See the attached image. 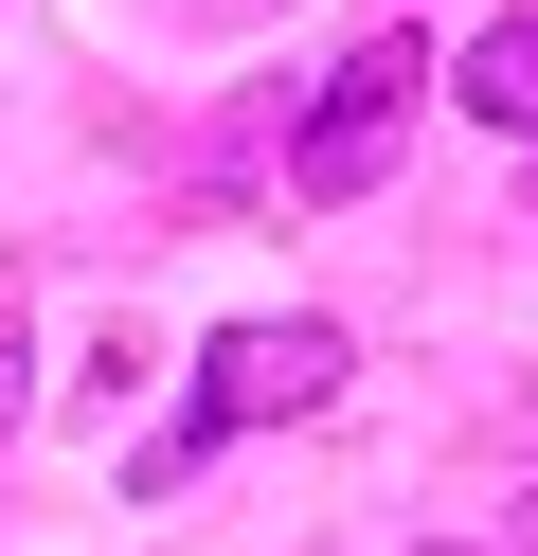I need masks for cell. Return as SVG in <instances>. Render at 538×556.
<instances>
[{"label":"cell","instance_id":"277c9868","mask_svg":"<svg viewBox=\"0 0 538 556\" xmlns=\"http://www.w3.org/2000/svg\"><path fill=\"white\" fill-rule=\"evenodd\" d=\"M36 413V324H18V288H0V431Z\"/></svg>","mask_w":538,"mask_h":556},{"label":"cell","instance_id":"3957f363","mask_svg":"<svg viewBox=\"0 0 538 556\" xmlns=\"http://www.w3.org/2000/svg\"><path fill=\"white\" fill-rule=\"evenodd\" d=\"M449 109L502 126V144H538V0H521V18H485V37L449 54Z\"/></svg>","mask_w":538,"mask_h":556},{"label":"cell","instance_id":"5b68a950","mask_svg":"<svg viewBox=\"0 0 538 556\" xmlns=\"http://www.w3.org/2000/svg\"><path fill=\"white\" fill-rule=\"evenodd\" d=\"M162 18H215V37H234V18H287V0H162Z\"/></svg>","mask_w":538,"mask_h":556},{"label":"cell","instance_id":"7a4b0ae2","mask_svg":"<svg viewBox=\"0 0 538 556\" xmlns=\"http://www.w3.org/2000/svg\"><path fill=\"white\" fill-rule=\"evenodd\" d=\"M413 109H430V37H359L323 73V109L287 126V198H377V162L413 144Z\"/></svg>","mask_w":538,"mask_h":556},{"label":"cell","instance_id":"6da1fadb","mask_svg":"<svg viewBox=\"0 0 538 556\" xmlns=\"http://www.w3.org/2000/svg\"><path fill=\"white\" fill-rule=\"evenodd\" d=\"M341 377H359V359H341V324H305V305H287V324H234V341L198 359V395H179V431L143 448L126 484H179L198 448H234V431H305Z\"/></svg>","mask_w":538,"mask_h":556}]
</instances>
